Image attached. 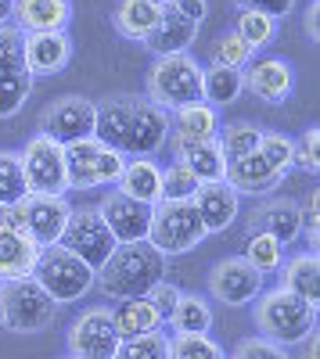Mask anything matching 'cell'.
Returning a JSON list of instances; mask_svg holds the SVG:
<instances>
[{"label": "cell", "instance_id": "cell-1", "mask_svg": "<svg viewBox=\"0 0 320 359\" xmlns=\"http://www.w3.org/2000/svg\"><path fill=\"white\" fill-rule=\"evenodd\" d=\"M159 280H166V255H159L148 241L140 245H115L108 262L98 269V287L105 298L123 302V298L148 294Z\"/></svg>", "mask_w": 320, "mask_h": 359}, {"label": "cell", "instance_id": "cell-2", "mask_svg": "<svg viewBox=\"0 0 320 359\" xmlns=\"http://www.w3.org/2000/svg\"><path fill=\"white\" fill-rule=\"evenodd\" d=\"M255 327H259V338H267L281 348L299 345L316 331V306L302 302L299 294L277 284L255 298Z\"/></svg>", "mask_w": 320, "mask_h": 359}, {"label": "cell", "instance_id": "cell-3", "mask_svg": "<svg viewBox=\"0 0 320 359\" xmlns=\"http://www.w3.org/2000/svg\"><path fill=\"white\" fill-rule=\"evenodd\" d=\"M144 97L166 108L169 115L187 104H198L201 101V65L191 54L155 57V65L148 69V79H144Z\"/></svg>", "mask_w": 320, "mask_h": 359}, {"label": "cell", "instance_id": "cell-4", "mask_svg": "<svg viewBox=\"0 0 320 359\" xmlns=\"http://www.w3.org/2000/svg\"><path fill=\"white\" fill-rule=\"evenodd\" d=\"M206 226L198 219L194 201H159L152 205V226H148V245L173 259V255H187L206 241Z\"/></svg>", "mask_w": 320, "mask_h": 359}, {"label": "cell", "instance_id": "cell-5", "mask_svg": "<svg viewBox=\"0 0 320 359\" xmlns=\"http://www.w3.org/2000/svg\"><path fill=\"white\" fill-rule=\"evenodd\" d=\"M33 280L54 298L58 306H69V302H79V298L94 287L98 273L83 259H76L69 248L51 245V248H40V255H36Z\"/></svg>", "mask_w": 320, "mask_h": 359}, {"label": "cell", "instance_id": "cell-6", "mask_svg": "<svg viewBox=\"0 0 320 359\" xmlns=\"http://www.w3.org/2000/svg\"><path fill=\"white\" fill-rule=\"evenodd\" d=\"M126 165V155L115 147L83 137L76 144H65V184L69 191H94V187H112Z\"/></svg>", "mask_w": 320, "mask_h": 359}, {"label": "cell", "instance_id": "cell-7", "mask_svg": "<svg viewBox=\"0 0 320 359\" xmlns=\"http://www.w3.org/2000/svg\"><path fill=\"white\" fill-rule=\"evenodd\" d=\"M0 298H4V327H11L15 334H40V331H47L54 313H58V302L33 277L0 284Z\"/></svg>", "mask_w": 320, "mask_h": 359}, {"label": "cell", "instance_id": "cell-8", "mask_svg": "<svg viewBox=\"0 0 320 359\" xmlns=\"http://www.w3.org/2000/svg\"><path fill=\"white\" fill-rule=\"evenodd\" d=\"M72 205L65 194H25L15 205V230H22L36 248H51L62 241Z\"/></svg>", "mask_w": 320, "mask_h": 359}, {"label": "cell", "instance_id": "cell-9", "mask_svg": "<svg viewBox=\"0 0 320 359\" xmlns=\"http://www.w3.org/2000/svg\"><path fill=\"white\" fill-rule=\"evenodd\" d=\"M29 194H65V147L44 133H33L18 151Z\"/></svg>", "mask_w": 320, "mask_h": 359}, {"label": "cell", "instance_id": "cell-10", "mask_svg": "<svg viewBox=\"0 0 320 359\" xmlns=\"http://www.w3.org/2000/svg\"><path fill=\"white\" fill-rule=\"evenodd\" d=\"M58 245L69 248L76 259H83L98 273V269L108 262V255L115 252V237L108 233L98 205H86V208H72V216L65 223V233H62Z\"/></svg>", "mask_w": 320, "mask_h": 359}, {"label": "cell", "instance_id": "cell-11", "mask_svg": "<svg viewBox=\"0 0 320 359\" xmlns=\"http://www.w3.org/2000/svg\"><path fill=\"white\" fill-rule=\"evenodd\" d=\"M40 133L62 147L94 137V101L79 94H62L47 101V108L40 111Z\"/></svg>", "mask_w": 320, "mask_h": 359}, {"label": "cell", "instance_id": "cell-12", "mask_svg": "<svg viewBox=\"0 0 320 359\" xmlns=\"http://www.w3.org/2000/svg\"><path fill=\"white\" fill-rule=\"evenodd\" d=\"M119 334H115V323L108 306H91L83 309L72 327H69V355L72 359H115L119 352Z\"/></svg>", "mask_w": 320, "mask_h": 359}, {"label": "cell", "instance_id": "cell-13", "mask_svg": "<svg viewBox=\"0 0 320 359\" xmlns=\"http://www.w3.org/2000/svg\"><path fill=\"white\" fill-rule=\"evenodd\" d=\"M169 133H173L169 111L152 104L148 97H137L133 101V115H130V126H126V140H123V155L126 158H155L166 147Z\"/></svg>", "mask_w": 320, "mask_h": 359}, {"label": "cell", "instance_id": "cell-14", "mask_svg": "<svg viewBox=\"0 0 320 359\" xmlns=\"http://www.w3.org/2000/svg\"><path fill=\"white\" fill-rule=\"evenodd\" d=\"M209 294L227 309H241V306H252L263 294V277L241 255L223 259L209 269Z\"/></svg>", "mask_w": 320, "mask_h": 359}, {"label": "cell", "instance_id": "cell-15", "mask_svg": "<svg viewBox=\"0 0 320 359\" xmlns=\"http://www.w3.org/2000/svg\"><path fill=\"white\" fill-rule=\"evenodd\" d=\"M98 212L115 237V245H140L148 241V226H152V205H140L126 198L123 191H108L98 201Z\"/></svg>", "mask_w": 320, "mask_h": 359}, {"label": "cell", "instance_id": "cell-16", "mask_svg": "<svg viewBox=\"0 0 320 359\" xmlns=\"http://www.w3.org/2000/svg\"><path fill=\"white\" fill-rule=\"evenodd\" d=\"M245 90L263 104H284L295 90V69L284 57H259L252 69H245Z\"/></svg>", "mask_w": 320, "mask_h": 359}, {"label": "cell", "instance_id": "cell-17", "mask_svg": "<svg viewBox=\"0 0 320 359\" xmlns=\"http://www.w3.org/2000/svg\"><path fill=\"white\" fill-rule=\"evenodd\" d=\"M22 50H25V72L33 79L58 76L72 62V36H69V29H62V33H29Z\"/></svg>", "mask_w": 320, "mask_h": 359}, {"label": "cell", "instance_id": "cell-18", "mask_svg": "<svg viewBox=\"0 0 320 359\" xmlns=\"http://www.w3.org/2000/svg\"><path fill=\"white\" fill-rule=\"evenodd\" d=\"M245 233H267L274 237V241H281L284 248L295 241V237L302 233V216H299V205L292 198H270L255 208V212L248 216V226Z\"/></svg>", "mask_w": 320, "mask_h": 359}, {"label": "cell", "instance_id": "cell-19", "mask_svg": "<svg viewBox=\"0 0 320 359\" xmlns=\"http://www.w3.org/2000/svg\"><path fill=\"white\" fill-rule=\"evenodd\" d=\"M194 208H198V219L206 226V233H223L241 212V194L230 187L227 180L201 184L198 194H194Z\"/></svg>", "mask_w": 320, "mask_h": 359}, {"label": "cell", "instance_id": "cell-20", "mask_svg": "<svg viewBox=\"0 0 320 359\" xmlns=\"http://www.w3.org/2000/svg\"><path fill=\"white\" fill-rule=\"evenodd\" d=\"M72 22V0H15L11 25L22 33H62Z\"/></svg>", "mask_w": 320, "mask_h": 359}, {"label": "cell", "instance_id": "cell-21", "mask_svg": "<svg viewBox=\"0 0 320 359\" xmlns=\"http://www.w3.org/2000/svg\"><path fill=\"white\" fill-rule=\"evenodd\" d=\"M223 180L230 187H234L238 194H248V198H263V194H270L274 187H281V172H274L270 165H267V158L259 155V151H252V155H245V158H234V162H227V172H223Z\"/></svg>", "mask_w": 320, "mask_h": 359}, {"label": "cell", "instance_id": "cell-22", "mask_svg": "<svg viewBox=\"0 0 320 359\" xmlns=\"http://www.w3.org/2000/svg\"><path fill=\"white\" fill-rule=\"evenodd\" d=\"M133 101H137V94H115V97L94 101V140L123 151L126 126H130V115H133Z\"/></svg>", "mask_w": 320, "mask_h": 359}, {"label": "cell", "instance_id": "cell-23", "mask_svg": "<svg viewBox=\"0 0 320 359\" xmlns=\"http://www.w3.org/2000/svg\"><path fill=\"white\" fill-rule=\"evenodd\" d=\"M115 191H123L126 198L140 205H159L162 201V165L155 158H126Z\"/></svg>", "mask_w": 320, "mask_h": 359}, {"label": "cell", "instance_id": "cell-24", "mask_svg": "<svg viewBox=\"0 0 320 359\" xmlns=\"http://www.w3.org/2000/svg\"><path fill=\"white\" fill-rule=\"evenodd\" d=\"M173 144V155H177V162L198 180V184H216V180H223L227 172V158L220 151L216 140H198V144Z\"/></svg>", "mask_w": 320, "mask_h": 359}, {"label": "cell", "instance_id": "cell-25", "mask_svg": "<svg viewBox=\"0 0 320 359\" xmlns=\"http://www.w3.org/2000/svg\"><path fill=\"white\" fill-rule=\"evenodd\" d=\"M281 287L299 294L309 306H320V255L309 248L281 262Z\"/></svg>", "mask_w": 320, "mask_h": 359}, {"label": "cell", "instance_id": "cell-26", "mask_svg": "<svg viewBox=\"0 0 320 359\" xmlns=\"http://www.w3.org/2000/svg\"><path fill=\"white\" fill-rule=\"evenodd\" d=\"M36 255H40V248L29 241L25 233L0 226V284L22 280V277H33Z\"/></svg>", "mask_w": 320, "mask_h": 359}, {"label": "cell", "instance_id": "cell-27", "mask_svg": "<svg viewBox=\"0 0 320 359\" xmlns=\"http://www.w3.org/2000/svg\"><path fill=\"white\" fill-rule=\"evenodd\" d=\"M173 133L169 140H177V144H198V140H216L220 133V111L206 101H198V104H187L180 111H173Z\"/></svg>", "mask_w": 320, "mask_h": 359}, {"label": "cell", "instance_id": "cell-28", "mask_svg": "<svg viewBox=\"0 0 320 359\" xmlns=\"http://www.w3.org/2000/svg\"><path fill=\"white\" fill-rule=\"evenodd\" d=\"M194 36H198V25H191V22H184V18H177L173 11L162 8V18H159V25L152 29V33L144 36V47H148L155 57L187 54V47L194 43Z\"/></svg>", "mask_w": 320, "mask_h": 359}, {"label": "cell", "instance_id": "cell-29", "mask_svg": "<svg viewBox=\"0 0 320 359\" xmlns=\"http://www.w3.org/2000/svg\"><path fill=\"white\" fill-rule=\"evenodd\" d=\"M112 323H115V334L119 338H137V334H152L162 327V316L152 309L148 298H123V302H115L112 309Z\"/></svg>", "mask_w": 320, "mask_h": 359}, {"label": "cell", "instance_id": "cell-30", "mask_svg": "<svg viewBox=\"0 0 320 359\" xmlns=\"http://www.w3.org/2000/svg\"><path fill=\"white\" fill-rule=\"evenodd\" d=\"M162 18V8H152V4H140V0H119L112 11V29L126 40H140L152 33Z\"/></svg>", "mask_w": 320, "mask_h": 359}, {"label": "cell", "instance_id": "cell-31", "mask_svg": "<svg viewBox=\"0 0 320 359\" xmlns=\"http://www.w3.org/2000/svg\"><path fill=\"white\" fill-rule=\"evenodd\" d=\"M245 94V69H223L209 65L201 69V101L220 108V104H234Z\"/></svg>", "mask_w": 320, "mask_h": 359}, {"label": "cell", "instance_id": "cell-32", "mask_svg": "<svg viewBox=\"0 0 320 359\" xmlns=\"http://www.w3.org/2000/svg\"><path fill=\"white\" fill-rule=\"evenodd\" d=\"M166 323L173 327V334H209L213 331V306H209V298L180 294Z\"/></svg>", "mask_w": 320, "mask_h": 359}, {"label": "cell", "instance_id": "cell-33", "mask_svg": "<svg viewBox=\"0 0 320 359\" xmlns=\"http://www.w3.org/2000/svg\"><path fill=\"white\" fill-rule=\"evenodd\" d=\"M259 133H263V130H255L252 123L238 118V123H227V126H220L216 144H220L223 158H227V162H234V158H245V155L259 151Z\"/></svg>", "mask_w": 320, "mask_h": 359}, {"label": "cell", "instance_id": "cell-34", "mask_svg": "<svg viewBox=\"0 0 320 359\" xmlns=\"http://www.w3.org/2000/svg\"><path fill=\"white\" fill-rule=\"evenodd\" d=\"M241 259L255 269L259 277H270V273H277L281 262H284V245L274 241V237H267V233H248Z\"/></svg>", "mask_w": 320, "mask_h": 359}, {"label": "cell", "instance_id": "cell-35", "mask_svg": "<svg viewBox=\"0 0 320 359\" xmlns=\"http://www.w3.org/2000/svg\"><path fill=\"white\" fill-rule=\"evenodd\" d=\"M259 155L267 158V165L281 176H288L295 169V140L288 133H277V130H263L259 133Z\"/></svg>", "mask_w": 320, "mask_h": 359}, {"label": "cell", "instance_id": "cell-36", "mask_svg": "<svg viewBox=\"0 0 320 359\" xmlns=\"http://www.w3.org/2000/svg\"><path fill=\"white\" fill-rule=\"evenodd\" d=\"M33 94V76L29 72H0V118H11Z\"/></svg>", "mask_w": 320, "mask_h": 359}, {"label": "cell", "instance_id": "cell-37", "mask_svg": "<svg viewBox=\"0 0 320 359\" xmlns=\"http://www.w3.org/2000/svg\"><path fill=\"white\" fill-rule=\"evenodd\" d=\"M234 33H238L252 50H263V47H270L274 36H277V22L267 18V15H259V11H238Z\"/></svg>", "mask_w": 320, "mask_h": 359}, {"label": "cell", "instance_id": "cell-38", "mask_svg": "<svg viewBox=\"0 0 320 359\" xmlns=\"http://www.w3.org/2000/svg\"><path fill=\"white\" fill-rule=\"evenodd\" d=\"M29 194L18 151H0V205H18Z\"/></svg>", "mask_w": 320, "mask_h": 359}, {"label": "cell", "instance_id": "cell-39", "mask_svg": "<svg viewBox=\"0 0 320 359\" xmlns=\"http://www.w3.org/2000/svg\"><path fill=\"white\" fill-rule=\"evenodd\" d=\"M115 359H169V338H166L162 331L137 334V338H123Z\"/></svg>", "mask_w": 320, "mask_h": 359}, {"label": "cell", "instance_id": "cell-40", "mask_svg": "<svg viewBox=\"0 0 320 359\" xmlns=\"http://www.w3.org/2000/svg\"><path fill=\"white\" fill-rule=\"evenodd\" d=\"M169 359H223V348L209 334H173Z\"/></svg>", "mask_w": 320, "mask_h": 359}, {"label": "cell", "instance_id": "cell-41", "mask_svg": "<svg viewBox=\"0 0 320 359\" xmlns=\"http://www.w3.org/2000/svg\"><path fill=\"white\" fill-rule=\"evenodd\" d=\"M252 47L230 29V33H223L216 43H213V65H223V69H245L252 62Z\"/></svg>", "mask_w": 320, "mask_h": 359}, {"label": "cell", "instance_id": "cell-42", "mask_svg": "<svg viewBox=\"0 0 320 359\" xmlns=\"http://www.w3.org/2000/svg\"><path fill=\"white\" fill-rule=\"evenodd\" d=\"M198 180L180 165V162H173L162 169V201H194L198 194Z\"/></svg>", "mask_w": 320, "mask_h": 359}, {"label": "cell", "instance_id": "cell-43", "mask_svg": "<svg viewBox=\"0 0 320 359\" xmlns=\"http://www.w3.org/2000/svg\"><path fill=\"white\" fill-rule=\"evenodd\" d=\"M25 33L15 29L11 22L0 25V72H25Z\"/></svg>", "mask_w": 320, "mask_h": 359}, {"label": "cell", "instance_id": "cell-44", "mask_svg": "<svg viewBox=\"0 0 320 359\" xmlns=\"http://www.w3.org/2000/svg\"><path fill=\"white\" fill-rule=\"evenodd\" d=\"M295 165L306 169V172H320V130L309 126L299 140H295Z\"/></svg>", "mask_w": 320, "mask_h": 359}, {"label": "cell", "instance_id": "cell-45", "mask_svg": "<svg viewBox=\"0 0 320 359\" xmlns=\"http://www.w3.org/2000/svg\"><path fill=\"white\" fill-rule=\"evenodd\" d=\"M230 359H292V355H288L281 345L267 341V338H241Z\"/></svg>", "mask_w": 320, "mask_h": 359}, {"label": "cell", "instance_id": "cell-46", "mask_svg": "<svg viewBox=\"0 0 320 359\" xmlns=\"http://www.w3.org/2000/svg\"><path fill=\"white\" fill-rule=\"evenodd\" d=\"M184 291L177 287V284H169V280H159L148 294H144V298H148V302H152V309L162 316V323L169 320V313H173V306H177V298H180Z\"/></svg>", "mask_w": 320, "mask_h": 359}, {"label": "cell", "instance_id": "cell-47", "mask_svg": "<svg viewBox=\"0 0 320 359\" xmlns=\"http://www.w3.org/2000/svg\"><path fill=\"white\" fill-rule=\"evenodd\" d=\"M234 4H238V11H259L274 22L295 11V0H234Z\"/></svg>", "mask_w": 320, "mask_h": 359}, {"label": "cell", "instance_id": "cell-48", "mask_svg": "<svg viewBox=\"0 0 320 359\" xmlns=\"http://www.w3.org/2000/svg\"><path fill=\"white\" fill-rule=\"evenodd\" d=\"M299 216H302V233L309 237V245L320 241V191H309V198L299 205Z\"/></svg>", "mask_w": 320, "mask_h": 359}, {"label": "cell", "instance_id": "cell-49", "mask_svg": "<svg viewBox=\"0 0 320 359\" xmlns=\"http://www.w3.org/2000/svg\"><path fill=\"white\" fill-rule=\"evenodd\" d=\"M166 11H173L177 18L201 29V22H206V15H209V0H166Z\"/></svg>", "mask_w": 320, "mask_h": 359}, {"label": "cell", "instance_id": "cell-50", "mask_svg": "<svg viewBox=\"0 0 320 359\" xmlns=\"http://www.w3.org/2000/svg\"><path fill=\"white\" fill-rule=\"evenodd\" d=\"M320 0H309V8H306V15H302V25H306V36L316 43L320 40Z\"/></svg>", "mask_w": 320, "mask_h": 359}, {"label": "cell", "instance_id": "cell-51", "mask_svg": "<svg viewBox=\"0 0 320 359\" xmlns=\"http://www.w3.org/2000/svg\"><path fill=\"white\" fill-rule=\"evenodd\" d=\"M0 226L15 230V205H0ZM22 233V230H18Z\"/></svg>", "mask_w": 320, "mask_h": 359}, {"label": "cell", "instance_id": "cell-52", "mask_svg": "<svg viewBox=\"0 0 320 359\" xmlns=\"http://www.w3.org/2000/svg\"><path fill=\"white\" fill-rule=\"evenodd\" d=\"M302 359H320V334H316V331L306 338V355H302Z\"/></svg>", "mask_w": 320, "mask_h": 359}, {"label": "cell", "instance_id": "cell-53", "mask_svg": "<svg viewBox=\"0 0 320 359\" xmlns=\"http://www.w3.org/2000/svg\"><path fill=\"white\" fill-rule=\"evenodd\" d=\"M11 8H15V0H0V25L11 22Z\"/></svg>", "mask_w": 320, "mask_h": 359}, {"label": "cell", "instance_id": "cell-54", "mask_svg": "<svg viewBox=\"0 0 320 359\" xmlns=\"http://www.w3.org/2000/svg\"><path fill=\"white\" fill-rule=\"evenodd\" d=\"M140 4H152V8H166V0H140Z\"/></svg>", "mask_w": 320, "mask_h": 359}, {"label": "cell", "instance_id": "cell-55", "mask_svg": "<svg viewBox=\"0 0 320 359\" xmlns=\"http://www.w3.org/2000/svg\"><path fill=\"white\" fill-rule=\"evenodd\" d=\"M0 327H4V298H0Z\"/></svg>", "mask_w": 320, "mask_h": 359}, {"label": "cell", "instance_id": "cell-56", "mask_svg": "<svg viewBox=\"0 0 320 359\" xmlns=\"http://www.w3.org/2000/svg\"><path fill=\"white\" fill-rule=\"evenodd\" d=\"M62 359H72V355H62Z\"/></svg>", "mask_w": 320, "mask_h": 359}, {"label": "cell", "instance_id": "cell-57", "mask_svg": "<svg viewBox=\"0 0 320 359\" xmlns=\"http://www.w3.org/2000/svg\"><path fill=\"white\" fill-rule=\"evenodd\" d=\"M223 359H227V355H223Z\"/></svg>", "mask_w": 320, "mask_h": 359}]
</instances>
